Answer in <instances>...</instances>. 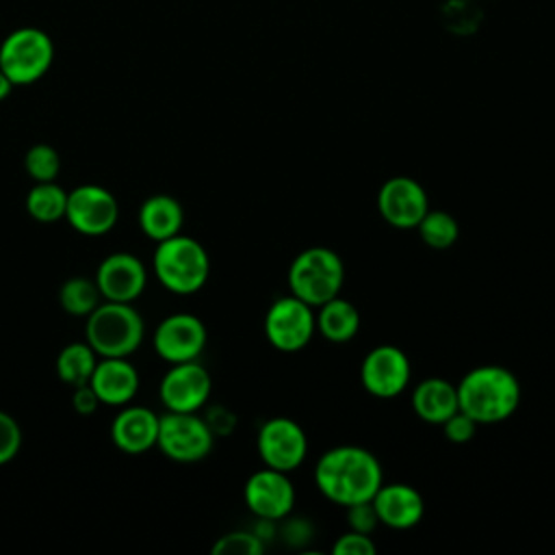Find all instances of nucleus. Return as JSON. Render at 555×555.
I'll use <instances>...</instances> for the list:
<instances>
[{"label":"nucleus","mask_w":555,"mask_h":555,"mask_svg":"<svg viewBox=\"0 0 555 555\" xmlns=\"http://www.w3.org/2000/svg\"><path fill=\"white\" fill-rule=\"evenodd\" d=\"M65 206L67 191L61 184H56V180L35 182L26 193L24 202L26 212L39 223H54L59 219H65Z\"/></svg>","instance_id":"nucleus-24"},{"label":"nucleus","mask_w":555,"mask_h":555,"mask_svg":"<svg viewBox=\"0 0 555 555\" xmlns=\"http://www.w3.org/2000/svg\"><path fill=\"white\" fill-rule=\"evenodd\" d=\"M72 390H74V395H72V408H74L80 416H89V414H93V412L98 410V405H102L100 399H98V395L93 392V388H91L89 384L76 386V388H72Z\"/></svg>","instance_id":"nucleus-33"},{"label":"nucleus","mask_w":555,"mask_h":555,"mask_svg":"<svg viewBox=\"0 0 555 555\" xmlns=\"http://www.w3.org/2000/svg\"><path fill=\"white\" fill-rule=\"evenodd\" d=\"M208 332L199 317L191 312H173L154 330V351L169 364L197 360L206 347Z\"/></svg>","instance_id":"nucleus-13"},{"label":"nucleus","mask_w":555,"mask_h":555,"mask_svg":"<svg viewBox=\"0 0 555 555\" xmlns=\"http://www.w3.org/2000/svg\"><path fill=\"white\" fill-rule=\"evenodd\" d=\"M15 85L9 80V76L0 69V102L2 100H7L9 98V93H11V89H13Z\"/></svg>","instance_id":"nucleus-35"},{"label":"nucleus","mask_w":555,"mask_h":555,"mask_svg":"<svg viewBox=\"0 0 555 555\" xmlns=\"http://www.w3.org/2000/svg\"><path fill=\"white\" fill-rule=\"evenodd\" d=\"M291 295L319 308L332 297L340 295L345 284L343 258L330 247H308L299 251L286 273Z\"/></svg>","instance_id":"nucleus-5"},{"label":"nucleus","mask_w":555,"mask_h":555,"mask_svg":"<svg viewBox=\"0 0 555 555\" xmlns=\"http://www.w3.org/2000/svg\"><path fill=\"white\" fill-rule=\"evenodd\" d=\"M412 410L414 414L429 423L442 425L451 414L460 410L457 388L444 377H425L412 388Z\"/></svg>","instance_id":"nucleus-20"},{"label":"nucleus","mask_w":555,"mask_h":555,"mask_svg":"<svg viewBox=\"0 0 555 555\" xmlns=\"http://www.w3.org/2000/svg\"><path fill=\"white\" fill-rule=\"evenodd\" d=\"M52 63V37L37 26L15 28L0 43V69L15 87L37 82L48 74Z\"/></svg>","instance_id":"nucleus-6"},{"label":"nucleus","mask_w":555,"mask_h":555,"mask_svg":"<svg viewBox=\"0 0 555 555\" xmlns=\"http://www.w3.org/2000/svg\"><path fill=\"white\" fill-rule=\"evenodd\" d=\"M212 555H260L264 540L256 531H228L212 544Z\"/></svg>","instance_id":"nucleus-28"},{"label":"nucleus","mask_w":555,"mask_h":555,"mask_svg":"<svg viewBox=\"0 0 555 555\" xmlns=\"http://www.w3.org/2000/svg\"><path fill=\"white\" fill-rule=\"evenodd\" d=\"M152 267L156 280L176 295L197 293L210 275L208 251L197 238L182 232L156 243Z\"/></svg>","instance_id":"nucleus-4"},{"label":"nucleus","mask_w":555,"mask_h":555,"mask_svg":"<svg viewBox=\"0 0 555 555\" xmlns=\"http://www.w3.org/2000/svg\"><path fill=\"white\" fill-rule=\"evenodd\" d=\"M67 223L85 236L108 234L119 219L117 197L100 184H78L67 191Z\"/></svg>","instance_id":"nucleus-9"},{"label":"nucleus","mask_w":555,"mask_h":555,"mask_svg":"<svg viewBox=\"0 0 555 555\" xmlns=\"http://www.w3.org/2000/svg\"><path fill=\"white\" fill-rule=\"evenodd\" d=\"M182 223H184L182 204L167 193L150 195L139 208V228L154 243H160L169 236L180 234Z\"/></svg>","instance_id":"nucleus-21"},{"label":"nucleus","mask_w":555,"mask_h":555,"mask_svg":"<svg viewBox=\"0 0 555 555\" xmlns=\"http://www.w3.org/2000/svg\"><path fill=\"white\" fill-rule=\"evenodd\" d=\"M160 416L145 405H121L111 423L113 444L128 455H141L156 447Z\"/></svg>","instance_id":"nucleus-18"},{"label":"nucleus","mask_w":555,"mask_h":555,"mask_svg":"<svg viewBox=\"0 0 555 555\" xmlns=\"http://www.w3.org/2000/svg\"><path fill=\"white\" fill-rule=\"evenodd\" d=\"M102 301V293L93 278L74 275L59 288V304L72 317H89Z\"/></svg>","instance_id":"nucleus-25"},{"label":"nucleus","mask_w":555,"mask_h":555,"mask_svg":"<svg viewBox=\"0 0 555 555\" xmlns=\"http://www.w3.org/2000/svg\"><path fill=\"white\" fill-rule=\"evenodd\" d=\"M215 444V434L197 412H165L158 421V451L173 462H199Z\"/></svg>","instance_id":"nucleus-7"},{"label":"nucleus","mask_w":555,"mask_h":555,"mask_svg":"<svg viewBox=\"0 0 555 555\" xmlns=\"http://www.w3.org/2000/svg\"><path fill=\"white\" fill-rule=\"evenodd\" d=\"M210 392V373L197 360L171 364L158 386L160 401L169 412H199L208 403Z\"/></svg>","instance_id":"nucleus-14"},{"label":"nucleus","mask_w":555,"mask_h":555,"mask_svg":"<svg viewBox=\"0 0 555 555\" xmlns=\"http://www.w3.org/2000/svg\"><path fill=\"white\" fill-rule=\"evenodd\" d=\"M243 501L258 520L280 522L291 516L295 507V486L288 473L264 466L247 477Z\"/></svg>","instance_id":"nucleus-12"},{"label":"nucleus","mask_w":555,"mask_h":555,"mask_svg":"<svg viewBox=\"0 0 555 555\" xmlns=\"http://www.w3.org/2000/svg\"><path fill=\"white\" fill-rule=\"evenodd\" d=\"M457 405L477 425L507 421L520 403L518 377L501 364H479L455 384Z\"/></svg>","instance_id":"nucleus-2"},{"label":"nucleus","mask_w":555,"mask_h":555,"mask_svg":"<svg viewBox=\"0 0 555 555\" xmlns=\"http://www.w3.org/2000/svg\"><path fill=\"white\" fill-rule=\"evenodd\" d=\"M317 332L314 308L295 295L278 297L264 314V336L282 353H297Z\"/></svg>","instance_id":"nucleus-8"},{"label":"nucleus","mask_w":555,"mask_h":555,"mask_svg":"<svg viewBox=\"0 0 555 555\" xmlns=\"http://www.w3.org/2000/svg\"><path fill=\"white\" fill-rule=\"evenodd\" d=\"M345 509H347V527L351 531L371 535L379 527V520H377V514H375V507H373L371 501L356 503V505H349Z\"/></svg>","instance_id":"nucleus-31"},{"label":"nucleus","mask_w":555,"mask_h":555,"mask_svg":"<svg viewBox=\"0 0 555 555\" xmlns=\"http://www.w3.org/2000/svg\"><path fill=\"white\" fill-rule=\"evenodd\" d=\"M314 317H317V332L330 343H336V345L349 343L360 332L358 308L340 295L321 304Z\"/></svg>","instance_id":"nucleus-22"},{"label":"nucleus","mask_w":555,"mask_h":555,"mask_svg":"<svg viewBox=\"0 0 555 555\" xmlns=\"http://www.w3.org/2000/svg\"><path fill=\"white\" fill-rule=\"evenodd\" d=\"M286 527H284V540L288 538V542L293 544H301L310 538V525L306 522V518H284Z\"/></svg>","instance_id":"nucleus-34"},{"label":"nucleus","mask_w":555,"mask_h":555,"mask_svg":"<svg viewBox=\"0 0 555 555\" xmlns=\"http://www.w3.org/2000/svg\"><path fill=\"white\" fill-rule=\"evenodd\" d=\"M256 449L264 466L293 473L308 455V436L297 421L288 416H273L258 429Z\"/></svg>","instance_id":"nucleus-10"},{"label":"nucleus","mask_w":555,"mask_h":555,"mask_svg":"<svg viewBox=\"0 0 555 555\" xmlns=\"http://www.w3.org/2000/svg\"><path fill=\"white\" fill-rule=\"evenodd\" d=\"M139 384V371L128 358H100L89 379L100 403L113 408L128 405L137 397Z\"/></svg>","instance_id":"nucleus-19"},{"label":"nucleus","mask_w":555,"mask_h":555,"mask_svg":"<svg viewBox=\"0 0 555 555\" xmlns=\"http://www.w3.org/2000/svg\"><path fill=\"white\" fill-rule=\"evenodd\" d=\"M85 321V340L98 358H128L143 343L145 323L132 304L102 299Z\"/></svg>","instance_id":"nucleus-3"},{"label":"nucleus","mask_w":555,"mask_h":555,"mask_svg":"<svg viewBox=\"0 0 555 555\" xmlns=\"http://www.w3.org/2000/svg\"><path fill=\"white\" fill-rule=\"evenodd\" d=\"M416 232L427 247L449 249L455 245V241L460 236V225L451 212L429 208L425 212V217L418 221Z\"/></svg>","instance_id":"nucleus-26"},{"label":"nucleus","mask_w":555,"mask_h":555,"mask_svg":"<svg viewBox=\"0 0 555 555\" xmlns=\"http://www.w3.org/2000/svg\"><path fill=\"white\" fill-rule=\"evenodd\" d=\"M24 169L33 182H52L61 171V156L48 143H35L24 156Z\"/></svg>","instance_id":"nucleus-27"},{"label":"nucleus","mask_w":555,"mask_h":555,"mask_svg":"<svg viewBox=\"0 0 555 555\" xmlns=\"http://www.w3.org/2000/svg\"><path fill=\"white\" fill-rule=\"evenodd\" d=\"M412 379L408 353L397 345L373 347L360 364V382L364 390L377 399L399 397Z\"/></svg>","instance_id":"nucleus-11"},{"label":"nucleus","mask_w":555,"mask_h":555,"mask_svg":"<svg viewBox=\"0 0 555 555\" xmlns=\"http://www.w3.org/2000/svg\"><path fill=\"white\" fill-rule=\"evenodd\" d=\"M102 299L134 304L147 284L145 264L130 251L108 254L95 269L93 275Z\"/></svg>","instance_id":"nucleus-16"},{"label":"nucleus","mask_w":555,"mask_h":555,"mask_svg":"<svg viewBox=\"0 0 555 555\" xmlns=\"http://www.w3.org/2000/svg\"><path fill=\"white\" fill-rule=\"evenodd\" d=\"M440 427H442V431H444V438L451 440V442H455V444L468 442V440L475 436V431H477V423H475L468 414H464L462 410H457L455 414H451Z\"/></svg>","instance_id":"nucleus-32"},{"label":"nucleus","mask_w":555,"mask_h":555,"mask_svg":"<svg viewBox=\"0 0 555 555\" xmlns=\"http://www.w3.org/2000/svg\"><path fill=\"white\" fill-rule=\"evenodd\" d=\"M375 551H377V546L371 535L358 533L351 529H347L343 535H338L332 546L334 555H373Z\"/></svg>","instance_id":"nucleus-30"},{"label":"nucleus","mask_w":555,"mask_h":555,"mask_svg":"<svg viewBox=\"0 0 555 555\" xmlns=\"http://www.w3.org/2000/svg\"><path fill=\"white\" fill-rule=\"evenodd\" d=\"M377 210L382 219L397 230H416L429 210V197L421 182L408 176L388 178L377 191Z\"/></svg>","instance_id":"nucleus-15"},{"label":"nucleus","mask_w":555,"mask_h":555,"mask_svg":"<svg viewBox=\"0 0 555 555\" xmlns=\"http://www.w3.org/2000/svg\"><path fill=\"white\" fill-rule=\"evenodd\" d=\"M371 503L375 507L379 525L397 531L416 527L425 516L423 494L414 486L401 481L382 483L373 494Z\"/></svg>","instance_id":"nucleus-17"},{"label":"nucleus","mask_w":555,"mask_h":555,"mask_svg":"<svg viewBox=\"0 0 555 555\" xmlns=\"http://www.w3.org/2000/svg\"><path fill=\"white\" fill-rule=\"evenodd\" d=\"M22 449V427L4 410H0V466L9 464Z\"/></svg>","instance_id":"nucleus-29"},{"label":"nucleus","mask_w":555,"mask_h":555,"mask_svg":"<svg viewBox=\"0 0 555 555\" xmlns=\"http://www.w3.org/2000/svg\"><path fill=\"white\" fill-rule=\"evenodd\" d=\"M384 483V470L373 451L358 444H338L327 449L314 466V486L319 492L343 507L371 501Z\"/></svg>","instance_id":"nucleus-1"},{"label":"nucleus","mask_w":555,"mask_h":555,"mask_svg":"<svg viewBox=\"0 0 555 555\" xmlns=\"http://www.w3.org/2000/svg\"><path fill=\"white\" fill-rule=\"evenodd\" d=\"M98 364V353L87 340H76L65 345L56 356V375L69 388L89 384L91 373Z\"/></svg>","instance_id":"nucleus-23"}]
</instances>
